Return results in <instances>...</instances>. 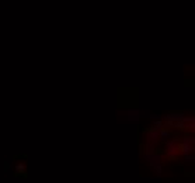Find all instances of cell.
<instances>
[{
  "label": "cell",
  "instance_id": "1",
  "mask_svg": "<svg viewBox=\"0 0 195 183\" xmlns=\"http://www.w3.org/2000/svg\"><path fill=\"white\" fill-rule=\"evenodd\" d=\"M14 172H16V175H23L25 172V163L24 162H17L16 166H14Z\"/></svg>",
  "mask_w": 195,
  "mask_h": 183
}]
</instances>
